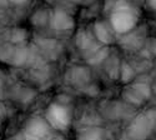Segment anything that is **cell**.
I'll return each mask as SVG.
<instances>
[{"instance_id":"6da1fadb","label":"cell","mask_w":156,"mask_h":140,"mask_svg":"<svg viewBox=\"0 0 156 140\" xmlns=\"http://www.w3.org/2000/svg\"><path fill=\"white\" fill-rule=\"evenodd\" d=\"M137 21V18L134 13L130 10V8L127 5L124 6H116L115 11L111 15V25L112 29L118 33H127L130 31Z\"/></svg>"},{"instance_id":"7a4b0ae2","label":"cell","mask_w":156,"mask_h":140,"mask_svg":"<svg viewBox=\"0 0 156 140\" xmlns=\"http://www.w3.org/2000/svg\"><path fill=\"white\" fill-rule=\"evenodd\" d=\"M46 118L49 123L58 129H64L66 128L70 123V114L68 109H65L64 106L59 104H53L50 105L46 113Z\"/></svg>"},{"instance_id":"3957f363","label":"cell","mask_w":156,"mask_h":140,"mask_svg":"<svg viewBox=\"0 0 156 140\" xmlns=\"http://www.w3.org/2000/svg\"><path fill=\"white\" fill-rule=\"evenodd\" d=\"M28 131L34 135V136H43L46 134L48 131V126L44 121H41L40 119H33L28 123V126H27Z\"/></svg>"},{"instance_id":"277c9868","label":"cell","mask_w":156,"mask_h":140,"mask_svg":"<svg viewBox=\"0 0 156 140\" xmlns=\"http://www.w3.org/2000/svg\"><path fill=\"white\" fill-rule=\"evenodd\" d=\"M96 35H98V38L101 41H105V43L110 41V39H111V35H110L109 30L101 24L96 25Z\"/></svg>"},{"instance_id":"5b68a950","label":"cell","mask_w":156,"mask_h":140,"mask_svg":"<svg viewBox=\"0 0 156 140\" xmlns=\"http://www.w3.org/2000/svg\"><path fill=\"white\" fill-rule=\"evenodd\" d=\"M56 21H58L56 27H58V28H61V29H65V28H68L69 25L71 24L70 19H69L68 16H65L64 14H59V18L56 19Z\"/></svg>"},{"instance_id":"8992f818","label":"cell","mask_w":156,"mask_h":140,"mask_svg":"<svg viewBox=\"0 0 156 140\" xmlns=\"http://www.w3.org/2000/svg\"><path fill=\"white\" fill-rule=\"evenodd\" d=\"M84 140H101V135L99 131H91L84 136Z\"/></svg>"},{"instance_id":"52a82bcc","label":"cell","mask_w":156,"mask_h":140,"mask_svg":"<svg viewBox=\"0 0 156 140\" xmlns=\"http://www.w3.org/2000/svg\"><path fill=\"white\" fill-rule=\"evenodd\" d=\"M12 3H16V4H21V3H25L27 0H11Z\"/></svg>"},{"instance_id":"ba28073f","label":"cell","mask_w":156,"mask_h":140,"mask_svg":"<svg viewBox=\"0 0 156 140\" xmlns=\"http://www.w3.org/2000/svg\"><path fill=\"white\" fill-rule=\"evenodd\" d=\"M147 3H149L152 8H155V0H147Z\"/></svg>"},{"instance_id":"9c48e42d","label":"cell","mask_w":156,"mask_h":140,"mask_svg":"<svg viewBox=\"0 0 156 140\" xmlns=\"http://www.w3.org/2000/svg\"><path fill=\"white\" fill-rule=\"evenodd\" d=\"M74 2H77V0H74Z\"/></svg>"}]
</instances>
